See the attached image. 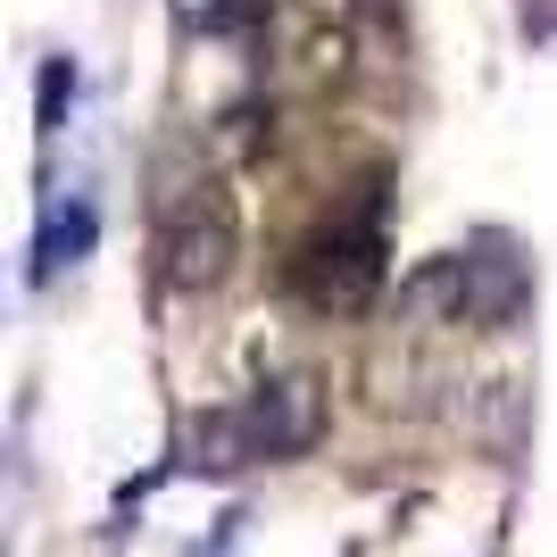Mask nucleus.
<instances>
[{"instance_id":"3","label":"nucleus","mask_w":557,"mask_h":557,"mask_svg":"<svg viewBox=\"0 0 557 557\" xmlns=\"http://www.w3.org/2000/svg\"><path fill=\"white\" fill-rule=\"evenodd\" d=\"M283 283H292V300L317 308V317H358V308H374V292H383V225L367 216H333L325 233H308L300 250H292V267H283Z\"/></svg>"},{"instance_id":"1","label":"nucleus","mask_w":557,"mask_h":557,"mask_svg":"<svg viewBox=\"0 0 557 557\" xmlns=\"http://www.w3.org/2000/svg\"><path fill=\"white\" fill-rule=\"evenodd\" d=\"M159 283L184 292V300H209L225 292L233 267H242V200L216 166H159Z\"/></svg>"},{"instance_id":"4","label":"nucleus","mask_w":557,"mask_h":557,"mask_svg":"<svg viewBox=\"0 0 557 557\" xmlns=\"http://www.w3.org/2000/svg\"><path fill=\"white\" fill-rule=\"evenodd\" d=\"M267 50H275V75L292 92H325L349 67L342 25H333L325 9H300V0H275V9H267Z\"/></svg>"},{"instance_id":"2","label":"nucleus","mask_w":557,"mask_h":557,"mask_svg":"<svg viewBox=\"0 0 557 557\" xmlns=\"http://www.w3.org/2000/svg\"><path fill=\"white\" fill-rule=\"evenodd\" d=\"M317 433H325V392H317V374H275V383H258L242 408L200 417L191 442L209 449V466H250V458H300Z\"/></svg>"}]
</instances>
